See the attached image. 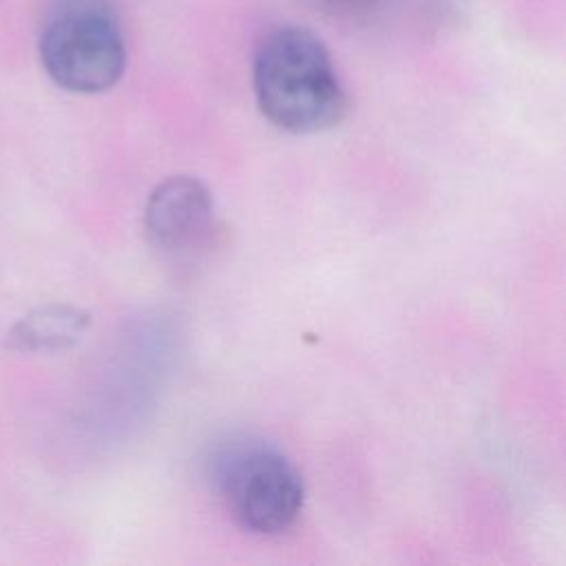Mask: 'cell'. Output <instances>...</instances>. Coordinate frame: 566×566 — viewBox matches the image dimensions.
I'll return each mask as SVG.
<instances>
[{
    "instance_id": "1",
    "label": "cell",
    "mask_w": 566,
    "mask_h": 566,
    "mask_svg": "<svg viewBox=\"0 0 566 566\" xmlns=\"http://www.w3.org/2000/svg\"><path fill=\"white\" fill-rule=\"evenodd\" d=\"M252 86L265 119L287 133H321L347 113V93L329 51L298 24L265 33L254 53Z\"/></svg>"
},
{
    "instance_id": "2",
    "label": "cell",
    "mask_w": 566,
    "mask_h": 566,
    "mask_svg": "<svg viewBox=\"0 0 566 566\" xmlns=\"http://www.w3.org/2000/svg\"><path fill=\"white\" fill-rule=\"evenodd\" d=\"M40 60L64 91L93 95L119 82L126 44L108 0H51L40 33Z\"/></svg>"
},
{
    "instance_id": "3",
    "label": "cell",
    "mask_w": 566,
    "mask_h": 566,
    "mask_svg": "<svg viewBox=\"0 0 566 566\" xmlns=\"http://www.w3.org/2000/svg\"><path fill=\"white\" fill-rule=\"evenodd\" d=\"M214 489L248 533L281 535L303 511L305 484L292 460L263 440H237L212 460Z\"/></svg>"
},
{
    "instance_id": "4",
    "label": "cell",
    "mask_w": 566,
    "mask_h": 566,
    "mask_svg": "<svg viewBox=\"0 0 566 566\" xmlns=\"http://www.w3.org/2000/svg\"><path fill=\"white\" fill-rule=\"evenodd\" d=\"M144 228L150 245L166 259L192 261L217 237L214 199L203 181L188 175L168 177L148 197Z\"/></svg>"
},
{
    "instance_id": "5",
    "label": "cell",
    "mask_w": 566,
    "mask_h": 566,
    "mask_svg": "<svg viewBox=\"0 0 566 566\" xmlns=\"http://www.w3.org/2000/svg\"><path fill=\"white\" fill-rule=\"evenodd\" d=\"M91 318L71 305H46L22 316L9 332V347L22 352H57L75 345Z\"/></svg>"
},
{
    "instance_id": "6",
    "label": "cell",
    "mask_w": 566,
    "mask_h": 566,
    "mask_svg": "<svg viewBox=\"0 0 566 566\" xmlns=\"http://www.w3.org/2000/svg\"><path fill=\"white\" fill-rule=\"evenodd\" d=\"M316 2H323V4H329V7H360V4L376 2V0H316Z\"/></svg>"
}]
</instances>
